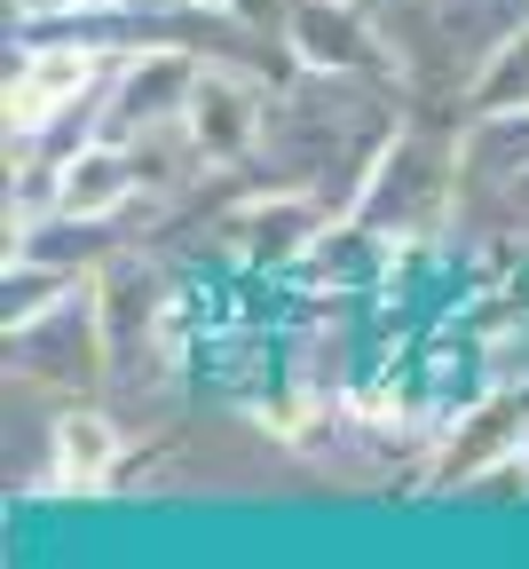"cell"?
Wrapping results in <instances>:
<instances>
[{
	"instance_id": "3",
	"label": "cell",
	"mask_w": 529,
	"mask_h": 569,
	"mask_svg": "<svg viewBox=\"0 0 529 569\" xmlns=\"http://www.w3.org/2000/svg\"><path fill=\"white\" fill-rule=\"evenodd\" d=\"M190 127L206 151H238V142L253 134V96L238 80H198V103H190Z\"/></svg>"
},
{
	"instance_id": "1",
	"label": "cell",
	"mask_w": 529,
	"mask_h": 569,
	"mask_svg": "<svg viewBox=\"0 0 529 569\" xmlns=\"http://www.w3.org/2000/svg\"><path fill=\"white\" fill-rule=\"evenodd\" d=\"M88 80H96V56H80V48H48V56H32V63L17 71V88H9V127L32 134L40 119L71 111V96H80Z\"/></svg>"
},
{
	"instance_id": "4",
	"label": "cell",
	"mask_w": 529,
	"mask_h": 569,
	"mask_svg": "<svg viewBox=\"0 0 529 569\" xmlns=\"http://www.w3.org/2000/svg\"><path fill=\"white\" fill-rule=\"evenodd\" d=\"M119 190H127V167H119V159H103V151H88V159H71V182L56 190V206L88 222V213H103Z\"/></svg>"
},
{
	"instance_id": "2",
	"label": "cell",
	"mask_w": 529,
	"mask_h": 569,
	"mask_svg": "<svg viewBox=\"0 0 529 569\" xmlns=\"http://www.w3.org/2000/svg\"><path fill=\"white\" fill-rule=\"evenodd\" d=\"M111 459H119L111 419H96V411H71V419H56V482L88 490V482H103V475H111Z\"/></svg>"
}]
</instances>
